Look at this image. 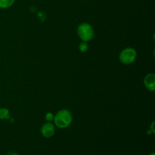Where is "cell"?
I'll return each instance as SVG.
<instances>
[{"instance_id": "cell-5", "label": "cell", "mask_w": 155, "mask_h": 155, "mask_svg": "<svg viewBox=\"0 0 155 155\" xmlns=\"http://www.w3.org/2000/svg\"><path fill=\"white\" fill-rule=\"evenodd\" d=\"M144 85L148 91L154 92L155 90V75L153 73L147 74L144 78Z\"/></svg>"}, {"instance_id": "cell-10", "label": "cell", "mask_w": 155, "mask_h": 155, "mask_svg": "<svg viewBox=\"0 0 155 155\" xmlns=\"http://www.w3.org/2000/svg\"><path fill=\"white\" fill-rule=\"evenodd\" d=\"M6 155H20L18 153L15 152V151H8Z\"/></svg>"}, {"instance_id": "cell-7", "label": "cell", "mask_w": 155, "mask_h": 155, "mask_svg": "<svg viewBox=\"0 0 155 155\" xmlns=\"http://www.w3.org/2000/svg\"><path fill=\"white\" fill-rule=\"evenodd\" d=\"M9 110L6 107H0V120L8 119L10 117Z\"/></svg>"}, {"instance_id": "cell-8", "label": "cell", "mask_w": 155, "mask_h": 155, "mask_svg": "<svg viewBox=\"0 0 155 155\" xmlns=\"http://www.w3.org/2000/svg\"><path fill=\"white\" fill-rule=\"evenodd\" d=\"M79 49H80V51H81V52H86L88 50L87 42L82 41V42H80V45H79Z\"/></svg>"}, {"instance_id": "cell-11", "label": "cell", "mask_w": 155, "mask_h": 155, "mask_svg": "<svg viewBox=\"0 0 155 155\" xmlns=\"http://www.w3.org/2000/svg\"><path fill=\"white\" fill-rule=\"evenodd\" d=\"M149 155H155V153L154 152H152V153H151V154H150Z\"/></svg>"}, {"instance_id": "cell-9", "label": "cell", "mask_w": 155, "mask_h": 155, "mask_svg": "<svg viewBox=\"0 0 155 155\" xmlns=\"http://www.w3.org/2000/svg\"><path fill=\"white\" fill-rule=\"evenodd\" d=\"M45 119L47 121H48V122H51V121L53 120V119H54V115L51 113H50V112H48V113H47L45 115Z\"/></svg>"}, {"instance_id": "cell-1", "label": "cell", "mask_w": 155, "mask_h": 155, "mask_svg": "<svg viewBox=\"0 0 155 155\" xmlns=\"http://www.w3.org/2000/svg\"><path fill=\"white\" fill-rule=\"evenodd\" d=\"M54 125L60 129H66L71 126L73 121V115L68 109H61L58 110L53 119Z\"/></svg>"}, {"instance_id": "cell-6", "label": "cell", "mask_w": 155, "mask_h": 155, "mask_svg": "<svg viewBox=\"0 0 155 155\" xmlns=\"http://www.w3.org/2000/svg\"><path fill=\"white\" fill-rule=\"evenodd\" d=\"M15 0H0V8H8L13 5Z\"/></svg>"}, {"instance_id": "cell-3", "label": "cell", "mask_w": 155, "mask_h": 155, "mask_svg": "<svg viewBox=\"0 0 155 155\" xmlns=\"http://www.w3.org/2000/svg\"><path fill=\"white\" fill-rule=\"evenodd\" d=\"M136 58H137V51L132 47L124 48L119 54L120 61L125 65L133 64L136 60Z\"/></svg>"}, {"instance_id": "cell-4", "label": "cell", "mask_w": 155, "mask_h": 155, "mask_svg": "<svg viewBox=\"0 0 155 155\" xmlns=\"http://www.w3.org/2000/svg\"><path fill=\"white\" fill-rule=\"evenodd\" d=\"M41 134L45 138H51L54 136L55 128L54 125L51 122H48L44 124L40 129Z\"/></svg>"}, {"instance_id": "cell-2", "label": "cell", "mask_w": 155, "mask_h": 155, "mask_svg": "<svg viewBox=\"0 0 155 155\" xmlns=\"http://www.w3.org/2000/svg\"><path fill=\"white\" fill-rule=\"evenodd\" d=\"M77 34L79 37L83 42H89L92 40L95 36V31H94L93 27L89 23H81L79 24L78 27L77 29Z\"/></svg>"}]
</instances>
